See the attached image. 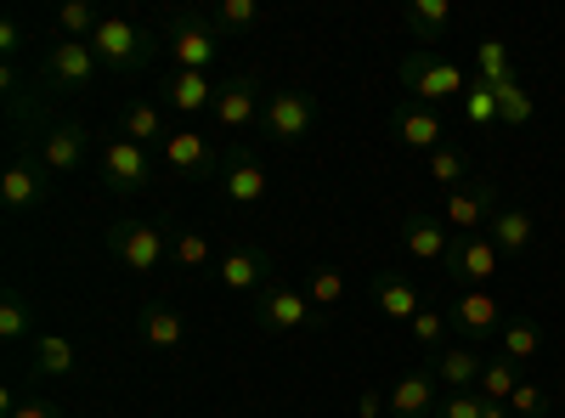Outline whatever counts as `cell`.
I'll list each match as a JSON object with an SVG mask.
<instances>
[{
  "instance_id": "1",
  "label": "cell",
  "mask_w": 565,
  "mask_h": 418,
  "mask_svg": "<svg viewBox=\"0 0 565 418\" xmlns=\"http://www.w3.org/2000/svg\"><path fill=\"white\" fill-rule=\"evenodd\" d=\"M396 79L402 90L418 103V108H436V103H463V90H469V74L458 63H447L441 52H413L396 63Z\"/></svg>"
},
{
  "instance_id": "2",
  "label": "cell",
  "mask_w": 565,
  "mask_h": 418,
  "mask_svg": "<svg viewBox=\"0 0 565 418\" xmlns=\"http://www.w3.org/2000/svg\"><path fill=\"white\" fill-rule=\"evenodd\" d=\"M90 52H97L103 74H136V68H148L153 52H159V40L141 29V23H125V18H103V29L90 34Z\"/></svg>"
},
{
  "instance_id": "3",
  "label": "cell",
  "mask_w": 565,
  "mask_h": 418,
  "mask_svg": "<svg viewBox=\"0 0 565 418\" xmlns=\"http://www.w3.org/2000/svg\"><path fill=\"white\" fill-rule=\"evenodd\" d=\"M103 244L114 260H125L130 271H164L170 266V232L153 221H114L103 232Z\"/></svg>"
},
{
  "instance_id": "4",
  "label": "cell",
  "mask_w": 565,
  "mask_h": 418,
  "mask_svg": "<svg viewBox=\"0 0 565 418\" xmlns=\"http://www.w3.org/2000/svg\"><path fill=\"white\" fill-rule=\"evenodd\" d=\"M317 119H322V108H317L311 90H271L266 114H260V136L277 142V148H295L317 130Z\"/></svg>"
},
{
  "instance_id": "5",
  "label": "cell",
  "mask_w": 565,
  "mask_h": 418,
  "mask_svg": "<svg viewBox=\"0 0 565 418\" xmlns=\"http://www.w3.org/2000/svg\"><path fill=\"white\" fill-rule=\"evenodd\" d=\"M221 34H215V23L210 18H199V12H175L170 23H164V52H170V68H193V74H210L215 68V45Z\"/></svg>"
},
{
  "instance_id": "6",
  "label": "cell",
  "mask_w": 565,
  "mask_h": 418,
  "mask_svg": "<svg viewBox=\"0 0 565 418\" xmlns=\"http://www.w3.org/2000/svg\"><path fill=\"white\" fill-rule=\"evenodd\" d=\"M322 322L328 317L295 283H271L266 294H255V329L260 334H295V329H322Z\"/></svg>"
},
{
  "instance_id": "7",
  "label": "cell",
  "mask_w": 565,
  "mask_h": 418,
  "mask_svg": "<svg viewBox=\"0 0 565 418\" xmlns=\"http://www.w3.org/2000/svg\"><path fill=\"white\" fill-rule=\"evenodd\" d=\"M45 199H52V170L40 164V153L18 148V159L7 164V175H0V204H7L12 215H29Z\"/></svg>"
},
{
  "instance_id": "8",
  "label": "cell",
  "mask_w": 565,
  "mask_h": 418,
  "mask_svg": "<svg viewBox=\"0 0 565 418\" xmlns=\"http://www.w3.org/2000/svg\"><path fill=\"white\" fill-rule=\"evenodd\" d=\"M277 260H271V249H260V244H232L226 255H221V266H215V277H221V289H232V294H266L271 283H277Z\"/></svg>"
},
{
  "instance_id": "9",
  "label": "cell",
  "mask_w": 565,
  "mask_h": 418,
  "mask_svg": "<svg viewBox=\"0 0 565 418\" xmlns=\"http://www.w3.org/2000/svg\"><path fill=\"white\" fill-rule=\"evenodd\" d=\"M498 210H503V204H498V181L476 175V181H463V187H452V193H447L441 221L452 226V238H469V232L492 226V215H498Z\"/></svg>"
},
{
  "instance_id": "10",
  "label": "cell",
  "mask_w": 565,
  "mask_h": 418,
  "mask_svg": "<svg viewBox=\"0 0 565 418\" xmlns=\"http://www.w3.org/2000/svg\"><path fill=\"white\" fill-rule=\"evenodd\" d=\"M97 170H103V187H108V193H141V187L153 181L159 159H153L148 148L125 142V136H114V142L103 148V159H97Z\"/></svg>"
},
{
  "instance_id": "11",
  "label": "cell",
  "mask_w": 565,
  "mask_h": 418,
  "mask_svg": "<svg viewBox=\"0 0 565 418\" xmlns=\"http://www.w3.org/2000/svg\"><path fill=\"white\" fill-rule=\"evenodd\" d=\"M385 412L391 418H436L441 412V379L430 367H407V374H396V385L385 390Z\"/></svg>"
},
{
  "instance_id": "12",
  "label": "cell",
  "mask_w": 565,
  "mask_h": 418,
  "mask_svg": "<svg viewBox=\"0 0 565 418\" xmlns=\"http://www.w3.org/2000/svg\"><path fill=\"white\" fill-rule=\"evenodd\" d=\"M447 271L458 277V283H469V289H487L492 277L503 271V255H498V244L487 238V232H469V238H452Z\"/></svg>"
},
{
  "instance_id": "13",
  "label": "cell",
  "mask_w": 565,
  "mask_h": 418,
  "mask_svg": "<svg viewBox=\"0 0 565 418\" xmlns=\"http://www.w3.org/2000/svg\"><path fill=\"white\" fill-rule=\"evenodd\" d=\"M210 114H215L221 130H249V125H260V114H266V103H260V79H255V74H232V79H221Z\"/></svg>"
},
{
  "instance_id": "14",
  "label": "cell",
  "mask_w": 565,
  "mask_h": 418,
  "mask_svg": "<svg viewBox=\"0 0 565 418\" xmlns=\"http://www.w3.org/2000/svg\"><path fill=\"white\" fill-rule=\"evenodd\" d=\"M45 79L57 90H85L103 79V63L90 52V40H57L52 52H45Z\"/></svg>"
},
{
  "instance_id": "15",
  "label": "cell",
  "mask_w": 565,
  "mask_h": 418,
  "mask_svg": "<svg viewBox=\"0 0 565 418\" xmlns=\"http://www.w3.org/2000/svg\"><path fill=\"white\" fill-rule=\"evenodd\" d=\"M215 181H221L226 204H238V210H255V204L266 199V187H271L266 170H260V159H255V153H244V148H232V153L221 159Z\"/></svg>"
},
{
  "instance_id": "16",
  "label": "cell",
  "mask_w": 565,
  "mask_h": 418,
  "mask_svg": "<svg viewBox=\"0 0 565 418\" xmlns=\"http://www.w3.org/2000/svg\"><path fill=\"white\" fill-rule=\"evenodd\" d=\"M85 142H90V130L79 119H52L40 130V164L52 175H74L79 159H85Z\"/></svg>"
},
{
  "instance_id": "17",
  "label": "cell",
  "mask_w": 565,
  "mask_h": 418,
  "mask_svg": "<svg viewBox=\"0 0 565 418\" xmlns=\"http://www.w3.org/2000/svg\"><path fill=\"white\" fill-rule=\"evenodd\" d=\"M402 249L418 260V266H447V249H452V226L441 215H424L413 210L402 221Z\"/></svg>"
},
{
  "instance_id": "18",
  "label": "cell",
  "mask_w": 565,
  "mask_h": 418,
  "mask_svg": "<svg viewBox=\"0 0 565 418\" xmlns=\"http://www.w3.org/2000/svg\"><path fill=\"white\" fill-rule=\"evenodd\" d=\"M391 136L402 148H413V153H436V148H447V125H441V114L436 108H418V103H402L396 114H391Z\"/></svg>"
},
{
  "instance_id": "19",
  "label": "cell",
  "mask_w": 565,
  "mask_h": 418,
  "mask_svg": "<svg viewBox=\"0 0 565 418\" xmlns=\"http://www.w3.org/2000/svg\"><path fill=\"white\" fill-rule=\"evenodd\" d=\"M119 136L125 142H136V148H148V153H164V142H170V119H164V108L159 103H141V97H130L125 108H119Z\"/></svg>"
},
{
  "instance_id": "20",
  "label": "cell",
  "mask_w": 565,
  "mask_h": 418,
  "mask_svg": "<svg viewBox=\"0 0 565 418\" xmlns=\"http://www.w3.org/2000/svg\"><path fill=\"white\" fill-rule=\"evenodd\" d=\"M215 90H221L215 74L170 68V79H164V108H175V114H210V108H215Z\"/></svg>"
},
{
  "instance_id": "21",
  "label": "cell",
  "mask_w": 565,
  "mask_h": 418,
  "mask_svg": "<svg viewBox=\"0 0 565 418\" xmlns=\"http://www.w3.org/2000/svg\"><path fill=\"white\" fill-rule=\"evenodd\" d=\"M159 159H164L175 175H215V170H221V159L210 153V136H204V130H175Z\"/></svg>"
},
{
  "instance_id": "22",
  "label": "cell",
  "mask_w": 565,
  "mask_h": 418,
  "mask_svg": "<svg viewBox=\"0 0 565 418\" xmlns=\"http://www.w3.org/2000/svg\"><path fill=\"white\" fill-rule=\"evenodd\" d=\"M487 238L498 244V255H503V260H521V255L537 244V221H532V210L503 204V210L492 215V226H487Z\"/></svg>"
},
{
  "instance_id": "23",
  "label": "cell",
  "mask_w": 565,
  "mask_h": 418,
  "mask_svg": "<svg viewBox=\"0 0 565 418\" xmlns=\"http://www.w3.org/2000/svg\"><path fill=\"white\" fill-rule=\"evenodd\" d=\"M447 317L458 322V329H463L469 340H487V334H503V311H498V300H492L487 289H469V294H458V300L447 306Z\"/></svg>"
},
{
  "instance_id": "24",
  "label": "cell",
  "mask_w": 565,
  "mask_h": 418,
  "mask_svg": "<svg viewBox=\"0 0 565 418\" xmlns=\"http://www.w3.org/2000/svg\"><path fill=\"white\" fill-rule=\"evenodd\" d=\"M367 294H373V306H380V317H396V322H413V317L424 311L418 289L407 283L402 271H373V283H367Z\"/></svg>"
},
{
  "instance_id": "25",
  "label": "cell",
  "mask_w": 565,
  "mask_h": 418,
  "mask_svg": "<svg viewBox=\"0 0 565 418\" xmlns=\"http://www.w3.org/2000/svg\"><path fill=\"white\" fill-rule=\"evenodd\" d=\"M481 367H487V356H476L469 345H447V351L430 356V374L447 385V396L452 390H476L481 385Z\"/></svg>"
},
{
  "instance_id": "26",
  "label": "cell",
  "mask_w": 565,
  "mask_h": 418,
  "mask_svg": "<svg viewBox=\"0 0 565 418\" xmlns=\"http://www.w3.org/2000/svg\"><path fill=\"white\" fill-rule=\"evenodd\" d=\"M136 322H141V340H148L153 351H175L186 340V322H181V311L170 300H148Z\"/></svg>"
},
{
  "instance_id": "27",
  "label": "cell",
  "mask_w": 565,
  "mask_h": 418,
  "mask_svg": "<svg viewBox=\"0 0 565 418\" xmlns=\"http://www.w3.org/2000/svg\"><path fill=\"white\" fill-rule=\"evenodd\" d=\"M407 34L418 40V52H430V45H441L447 23H452V7L447 0H407V12H402Z\"/></svg>"
},
{
  "instance_id": "28",
  "label": "cell",
  "mask_w": 565,
  "mask_h": 418,
  "mask_svg": "<svg viewBox=\"0 0 565 418\" xmlns=\"http://www.w3.org/2000/svg\"><path fill=\"white\" fill-rule=\"evenodd\" d=\"M170 266H175V271H210V266H221V260H215V244L204 238L199 226H175V232H170Z\"/></svg>"
},
{
  "instance_id": "29",
  "label": "cell",
  "mask_w": 565,
  "mask_h": 418,
  "mask_svg": "<svg viewBox=\"0 0 565 418\" xmlns=\"http://www.w3.org/2000/svg\"><path fill=\"white\" fill-rule=\"evenodd\" d=\"M68 367H74V340H63V334H40L34 340V356H29L34 379H63Z\"/></svg>"
},
{
  "instance_id": "30",
  "label": "cell",
  "mask_w": 565,
  "mask_h": 418,
  "mask_svg": "<svg viewBox=\"0 0 565 418\" xmlns=\"http://www.w3.org/2000/svg\"><path fill=\"white\" fill-rule=\"evenodd\" d=\"M498 356H509V362H537V351H543V329H537V322L532 317H514V322H503V334H498Z\"/></svg>"
},
{
  "instance_id": "31",
  "label": "cell",
  "mask_w": 565,
  "mask_h": 418,
  "mask_svg": "<svg viewBox=\"0 0 565 418\" xmlns=\"http://www.w3.org/2000/svg\"><path fill=\"white\" fill-rule=\"evenodd\" d=\"M29 334H34V300L23 289H7V300H0V340L23 345Z\"/></svg>"
},
{
  "instance_id": "32",
  "label": "cell",
  "mask_w": 565,
  "mask_h": 418,
  "mask_svg": "<svg viewBox=\"0 0 565 418\" xmlns=\"http://www.w3.org/2000/svg\"><path fill=\"white\" fill-rule=\"evenodd\" d=\"M521 385H526V379H521V362H509V356H492V362L481 367V385H476V390H481L487 401L509 407V396L521 390Z\"/></svg>"
},
{
  "instance_id": "33",
  "label": "cell",
  "mask_w": 565,
  "mask_h": 418,
  "mask_svg": "<svg viewBox=\"0 0 565 418\" xmlns=\"http://www.w3.org/2000/svg\"><path fill=\"white\" fill-rule=\"evenodd\" d=\"M306 300H311L322 317H334L340 300H345V271H340V266H311V277H306Z\"/></svg>"
},
{
  "instance_id": "34",
  "label": "cell",
  "mask_w": 565,
  "mask_h": 418,
  "mask_svg": "<svg viewBox=\"0 0 565 418\" xmlns=\"http://www.w3.org/2000/svg\"><path fill=\"white\" fill-rule=\"evenodd\" d=\"M476 79H487V85H509V79H521V74H514V63H509V45H503L498 34H487V40L476 45Z\"/></svg>"
},
{
  "instance_id": "35",
  "label": "cell",
  "mask_w": 565,
  "mask_h": 418,
  "mask_svg": "<svg viewBox=\"0 0 565 418\" xmlns=\"http://www.w3.org/2000/svg\"><path fill=\"white\" fill-rule=\"evenodd\" d=\"M463 119L476 125V130H487V125H503L498 119V85H487V79H469V90H463Z\"/></svg>"
},
{
  "instance_id": "36",
  "label": "cell",
  "mask_w": 565,
  "mask_h": 418,
  "mask_svg": "<svg viewBox=\"0 0 565 418\" xmlns=\"http://www.w3.org/2000/svg\"><path fill=\"white\" fill-rule=\"evenodd\" d=\"M57 29H63V40H90L103 29V12L90 7V0H63V7H57Z\"/></svg>"
},
{
  "instance_id": "37",
  "label": "cell",
  "mask_w": 565,
  "mask_h": 418,
  "mask_svg": "<svg viewBox=\"0 0 565 418\" xmlns=\"http://www.w3.org/2000/svg\"><path fill=\"white\" fill-rule=\"evenodd\" d=\"M210 23H215V34H249L260 23V7L255 0H215Z\"/></svg>"
},
{
  "instance_id": "38",
  "label": "cell",
  "mask_w": 565,
  "mask_h": 418,
  "mask_svg": "<svg viewBox=\"0 0 565 418\" xmlns=\"http://www.w3.org/2000/svg\"><path fill=\"white\" fill-rule=\"evenodd\" d=\"M447 322H452V317H447L441 306H424V311L407 322V329H413V340H418L424 351L436 356V351H447V345H441V340H447Z\"/></svg>"
},
{
  "instance_id": "39",
  "label": "cell",
  "mask_w": 565,
  "mask_h": 418,
  "mask_svg": "<svg viewBox=\"0 0 565 418\" xmlns=\"http://www.w3.org/2000/svg\"><path fill=\"white\" fill-rule=\"evenodd\" d=\"M498 119H503L509 130L532 119V90H526L521 79H509V85H498Z\"/></svg>"
},
{
  "instance_id": "40",
  "label": "cell",
  "mask_w": 565,
  "mask_h": 418,
  "mask_svg": "<svg viewBox=\"0 0 565 418\" xmlns=\"http://www.w3.org/2000/svg\"><path fill=\"white\" fill-rule=\"evenodd\" d=\"M430 175L436 181H447V187H463V181H476V175H469V159H463V148H436L430 153Z\"/></svg>"
},
{
  "instance_id": "41",
  "label": "cell",
  "mask_w": 565,
  "mask_h": 418,
  "mask_svg": "<svg viewBox=\"0 0 565 418\" xmlns=\"http://www.w3.org/2000/svg\"><path fill=\"white\" fill-rule=\"evenodd\" d=\"M509 412H514V418H548V412H554V401H548V390L521 385V390L509 396Z\"/></svg>"
},
{
  "instance_id": "42",
  "label": "cell",
  "mask_w": 565,
  "mask_h": 418,
  "mask_svg": "<svg viewBox=\"0 0 565 418\" xmlns=\"http://www.w3.org/2000/svg\"><path fill=\"white\" fill-rule=\"evenodd\" d=\"M7 418H63V407L45 401V396H18V390H7Z\"/></svg>"
},
{
  "instance_id": "43",
  "label": "cell",
  "mask_w": 565,
  "mask_h": 418,
  "mask_svg": "<svg viewBox=\"0 0 565 418\" xmlns=\"http://www.w3.org/2000/svg\"><path fill=\"white\" fill-rule=\"evenodd\" d=\"M487 412V396L481 390H452V396H441V412L436 418H481Z\"/></svg>"
},
{
  "instance_id": "44",
  "label": "cell",
  "mask_w": 565,
  "mask_h": 418,
  "mask_svg": "<svg viewBox=\"0 0 565 418\" xmlns=\"http://www.w3.org/2000/svg\"><path fill=\"white\" fill-rule=\"evenodd\" d=\"M23 45H29V29H23V18H7V23H0V57H18L23 52Z\"/></svg>"
},
{
  "instance_id": "45",
  "label": "cell",
  "mask_w": 565,
  "mask_h": 418,
  "mask_svg": "<svg viewBox=\"0 0 565 418\" xmlns=\"http://www.w3.org/2000/svg\"><path fill=\"white\" fill-rule=\"evenodd\" d=\"M385 412V390H362V401H356V418H380Z\"/></svg>"
},
{
  "instance_id": "46",
  "label": "cell",
  "mask_w": 565,
  "mask_h": 418,
  "mask_svg": "<svg viewBox=\"0 0 565 418\" xmlns=\"http://www.w3.org/2000/svg\"><path fill=\"white\" fill-rule=\"evenodd\" d=\"M481 418H514V412H509V407H498V401H487V412H481Z\"/></svg>"
}]
</instances>
